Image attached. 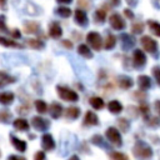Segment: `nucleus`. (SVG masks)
<instances>
[{
    "mask_svg": "<svg viewBox=\"0 0 160 160\" xmlns=\"http://www.w3.org/2000/svg\"><path fill=\"white\" fill-rule=\"evenodd\" d=\"M15 99V95L12 92L5 91V92H0V102L2 105H10Z\"/></svg>",
    "mask_w": 160,
    "mask_h": 160,
    "instance_id": "nucleus-24",
    "label": "nucleus"
},
{
    "mask_svg": "<svg viewBox=\"0 0 160 160\" xmlns=\"http://www.w3.org/2000/svg\"><path fill=\"white\" fill-rule=\"evenodd\" d=\"M11 118H12V115L9 110H6V109L0 110V121L1 122H9Z\"/></svg>",
    "mask_w": 160,
    "mask_h": 160,
    "instance_id": "nucleus-37",
    "label": "nucleus"
},
{
    "mask_svg": "<svg viewBox=\"0 0 160 160\" xmlns=\"http://www.w3.org/2000/svg\"><path fill=\"white\" fill-rule=\"evenodd\" d=\"M14 128L16 130H20V131H26L29 129V122L25 119L19 118V119L14 120Z\"/></svg>",
    "mask_w": 160,
    "mask_h": 160,
    "instance_id": "nucleus-28",
    "label": "nucleus"
},
{
    "mask_svg": "<svg viewBox=\"0 0 160 160\" xmlns=\"http://www.w3.org/2000/svg\"><path fill=\"white\" fill-rule=\"evenodd\" d=\"M154 6L160 9V0H154Z\"/></svg>",
    "mask_w": 160,
    "mask_h": 160,
    "instance_id": "nucleus-55",
    "label": "nucleus"
},
{
    "mask_svg": "<svg viewBox=\"0 0 160 160\" xmlns=\"http://www.w3.org/2000/svg\"><path fill=\"white\" fill-rule=\"evenodd\" d=\"M69 160H80V159H79V156L72 155V156H70V159H69Z\"/></svg>",
    "mask_w": 160,
    "mask_h": 160,
    "instance_id": "nucleus-56",
    "label": "nucleus"
},
{
    "mask_svg": "<svg viewBox=\"0 0 160 160\" xmlns=\"http://www.w3.org/2000/svg\"><path fill=\"white\" fill-rule=\"evenodd\" d=\"M125 1H126V4H128L129 6H131V8L136 6V5H138V2H139V0H125Z\"/></svg>",
    "mask_w": 160,
    "mask_h": 160,
    "instance_id": "nucleus-50",
    "label": "nucleus"
},
{
    "mask_svg": "<svg viewBox=\"0 0 160 160\" xmlns=\"http://www.w3.org/2000/svg\"><path fill=\"white\" fill-rule=\"evenodd\" d=\"M146 24H148L150 31H151L155 36H159V38H160V22H159V21H155V20H148Z\"/></svg>",
    "mask_w": 160,
    "mask_h": 160,
    "instance_id": "nucleus-29",
    "label": "nucleus"
},
{
    "mask_svg": "<svg viewBox=\"0 0 160 160\" xmlns=\"http://www.w3.org/2000/svg\"><path fill=\"white\" fill-rule=\"evenodd\" d=\"M109 24H110V26L114 29V30H124L125 28H126V22H125V20H124V18L119 14V12H114V14H111L110 15V18H109Z\"/></svg>",
    "mask_w": 160,
    "mask_h": 160,
    "instance_id": "nucleus-7",
    "label": "nucleus"
},
{
    "mask_svg": "<svg viewBox=\"0 0 160 160\" xmlns=\"http://www.w3.org/2000/svg\"><path fill=\"white\" fill-rule=\"evenodd\" d=\"M118 82H119V86L124 90H128V89L132 88V85H134V80L126 75H120L118 78Z\"/></svg>",
    "mask_w": 160,
    "mask_h": 160,
    "instance_id": "nucleus-14",
    "label": "nucleus"
},
{
    "mask_svg": "<svg viewBox=\"0 0 160 160\" xmlns=\"http://www.w3.org/2000/svg\"><path fill=\"white\" fill-rule=\"evenodd\" d=\"M89 102H90V105L95 110H100V109H102L105 106V102H104V100L100 96H92V98H90Z\"/></svg>",
    "mask_w": 160,
    "mask_h": 160,
    "instance_id": "nucleus-26",
    "label": "nucleus"
},
{
    "mask_svg": "<svg viewBox=\"0 0 160 160\" xmlns=\"http://www.w3.org/2000/svg\"><path fill=\"white\" fill-rule=\"evenodd\" d=\"M144 120L146 121V124H148L149 126H152V128L160 126V115H159V116H155V118H152V116L148 115V116H145V118H144Z\"/></svg>",
    "mask_w": 160,
    "mask_h": 160,
    "instance_id": "nucleus-34",
    "label": "nucleus"
},
{
    "mask_svg": "<svg viewBox=\"0 0 160 160\" xmlns=\"http://www.w3.org/2000/svg\"><path fill=\"white\" fill-rule=\"evenodd\" d=\"M35 109H36L38 112L45 114V112L48 111V105H46L45 101H42V100H36V101H35Z\"/></svg>",
    "mask_w": 160,
    "mask_h": 160,
    "instance_id": "nucleus-36",
    "label": "nucleus"
},
{
    "mask_svg": "<svg viewBox=\"0 0 160 160\" xmlns=\"http://www.w3.org/2000/svg\"><path fill=\"white\" fill-rule=\"evenodd\" d=\"M154 110H155V112L158 115H160V100H156L154 102Z\"/></svg>",
    "mask_w": 160,
    "mask_h": 160,
    "instance_id": "nucleus-48",
    "label": "nucleus"
},
{
    "mask_svg": "<svg viewBox=\"0 0 160 160\" xmlns=\"http://www.w3.org/2000/svg\"><path fill=\"white\" fill-rule=\"evenodd\" d=\"M34 160H45V152L44 151H38L34 156Z\"/></svg>",
    "mask_w": 160,
    "mask_h": 160,
    "instance_id": "nucleus-46",
    "label": "nucleus"
},
{
    "mask_svg": "<svg viewBox=\"0 0 160 160\" xmlns=\"http://www.w3.org/2000/svg\"><path fill=\"white\" fill-rule=\"evenodd\" d=\"M110 158L111 160H129L128 155L124 154V152H119V151H114L110 154Z\"/></svg>",
    "mask_w": 160,
    "mask_h": 160,
    "instance_id": "nucleus-39",
    "label": "nucleus"
},
{
    "mask_svg": "<svg viewBox=\"0 0 160 160\" xmlns=\"http://www.w3.org/2000/svg\"><path fill=\"white\" fill-rule=\"evenodd\" d=\"M49 35L52 39H60L62 35V29L58 21H52L49 24Z\"/></svg>",
    "mask_w": 160,
    "mask_h": 160,
    "instance_id": "nucleus-11",
    "label": "nucleus"
},
{
    "mask_svg": "<svg viewBox=\"0 0 160 160\" xmlns=\"http://www.w3.org/2000/svg\"><path fill=\"white\" fill-rule=\"evenodd\" d=\"M41 146H42V149L46 150V151L54 150V148H55L54 138H52L50 134H44L42 138H41Z\"/></svg>",
    "mask_w": 160,
    "mask_h": 160,
    "instance_id": "nucleus-12",
    "label": "nucleus"
},
{
    "mask_svg": "<svg viewBox=\"0 0 160 160\" xmlns=\"http://www.w3.org/2000/svg\"><path fill=\"white\" fill-rule=\"evenodd\" d=\"M105 136L109 140V142H111L114 146L120 148L122 145V139H121V135H120V132H119L118 129H115L112 126L111 128H108L106 129V132H105Z\"/></svg>",
    "mask_w": 160,
    "mask_h": 160,
    "instance_id": "nucleus-5",
    "label": "nucleus"
},
{
    "mask_svg": "<svg viewBox=\"0 0 160 160\" xmlns=\"http://www.w3.org/2000/svg\"><path fill=\"white\" fill-rule=\"evenodd\" d=\"M122 14L125 15V18H126V19H130V20H132V19H134V12H132L130 9H124Z\"/></svg>",
    "mask_w": 160,
    "mask_h": 160,
    "instance_id": "nucleus-44",
    "label": "nucleus"
},
{
    "mask_svg": "<svg viewBox=\"0 0 160 160\" xmlns=\"http://www.w3.org/2000/svg\"><path fill=\"white\" fill-rule=\"evenodd\" d=\"M109 2H110L111 6H120L121 0H109Z\"/></svg>",
    "mask_w": 160,
    "mask_h": 160,
    "instance_id": "nucleus-51",
    "label": "nucleus"
},
{
    "mask_svg": "<svg viewBox=\"0 0 160 160\" xmlns=\"http://www.w3.org/2000/svg\"><path fill=\"white\" fill-rule=\"evenodd\" d=\"M31 125L36 129V130H40V131H45L49 126H50V122L44 119V118H40V116H34L32 120H31Z\"/></svg>",
    "mask_w": 160,
    "mask_h": 160,
    "instance_id": "nucleus-10",
    "label": "nucleus"
},
{
    "mask_svg": "<svg viewBox=\"0 0 160 160\" xmlns=\"http://www.w3.org/2000/svg\"><path fill=\"white\" fill-rule=\"evenodd\" d=\"M6 4H8V0H0V8H1L2 10L6 9Z\"/></svg>",
    "mask_w": 160,
    "mask_h": 160,
    "instance_id": "nucleus-53",
    "label": "nucleus"
},
{
    "mask_svg": "<svg viewBox=\"0 0 160 160\" xmlns=\"http://www.w3.org/2000/svg\"><path fill=\"white\" fill-rule=\"evenodd\" d=\"M74 20H75V22H76L78 25H80V26H86L88 22H89V19H88L86 12H85L82 9H80V8H78V9L74 11Z\"/></svg>",
    "mask_w": 160,
    "mask_h": 160,
    "instance_id": "nucleus-9",
    "label": "nucleus"
},
{
    "mask_svg": "<svg viewBox=\"0 0 160 160\" xmlns=\"http://www.w3.org/2000/svg\"><path fill=\"white\" fill-rule=\"evenodd\" d=\"M55 14L59 15V16H61V18H69L72 14V11L68 6H59V8L55 9Z\"/></svg>",
    "mask_w": 160,
    "mask_h": 160,
    "instance_id": "nucleus-31",
    "label": "nucleus"
},
{
    "mask_svg": "<svg viewBox=\"0 0 160 160\" xmlns=\"http://www.w3.org/2000/svg\"><path fill=\"white\" fill-rule=\"evenodd\" d=\"M146 60H148L146 55H145V52L142 50H140V49H135L134 50L131 61H132V66L135 69H142L146 65Z\"/></svg>",
    "mask_w": 160,
    "mask_h": 160,
    "instance_id": "nucleus-6",
    "label": "nucleus"
},
{
    "mask_svg": "<svg viewBox=\"0 0 160 160\" xmlns=\"http://www.w3.org/2000/svg\"><path fill=\"white\" fill-rule=\"evenodd\" d=\"M139 112H141L142 115H144V118L145 116H148L149 114H150V108H149V104L148 102H145V101H142V102H140V106H139Z\"/></svg>",
    "mask_w": 160,
    "mask_h": 160,
    "instance_id": "nucleus-38",
    "label": "nucleus"
},
{
    "mask_svg": "<svg viewBox=\"0 0 160 160\" xmlns=\"http://www.w3.org/2000/svg\"><path fill=\"white\" fill-rule=\"evenodd\" d=\"M59 4H61V5H68V4H70L72 0H56Z\"/></svg>",
    "mask_w": 160,
    "mask_h": 160,
    "instance_id": "nucleus-54",
    "label": "nucleus"
},
{
    "mask_svg": "<svg viewBox=\"0 0 160 160\" xmlns=\"http://www.w3.org/2000/svg\"><path fill=\"white\" fill-rule=\"evenodd\" d=\"M151 72H152V76L156 81V84L160 86V66H154L151 69Z\"/></svg>",
    "mask_w": 160,
    "mask_h": 160,
    "instance_id": "nucleus-40",
    "label": "nucleus"
},
{
    "mask_svg": "<svg viewBox=\"0 0 160 160\" xmlns=\"http://www.w3.org/2000/svg\"><path fill=\"white\" fill-rule=\"evenodd\" d=\"M10 139H11V144L14 145V148H15L18 151L24 152V151L26 150V142H25L24 140H20V139L15 138L14 135H11V136H10Z\"/></svg>",
    "mask_w": 160,
    "mask_h": 160,
    "instance_id": "nucleus-20",
    "label": "nucleus"
},
{
    "mask_svg": "<svg viewBox=\"0 0 160 160\" xmlns=\"http://www.w3.org/2000/svg\"><path fill=\"white\" fill-rule=\"evenodd\" d=\"M15 81L16 80H15L14 76H11L10 74H8L5 71H0V89L6 86V85H9V84L15 82Z\"/></svg>",
    "mask_w": 160,
    "mask_h": 160,
    "instance_id": "nucleus-18",
    "label": "nucleus"
},
{
    "mask_svg": "<svg viewBox=\"0 0 160 160\" xmlns=\"http://www.w3.org/2000/svg\"><path fill=\"white\" fill-rule=\"evenodd\" d=\"M115 45H116V38H115V35L108 34V36L105 39V42H104V48L106 50H111V49L115 48Z\"/></svg>",
    "mask_w": 160,
    "mask_h": 160,
    "instance_id": "nucleus-30",
    "label": "nucleus"
},
{
    "mask_svg": "<svg viewBox=\"0 0 160 160\" xmlns=\"http://www.w3.org/2000/svg\"><path fill=\"white\" fill-rule=\"evenodd\" d=\"M40 29L39 22L36 21H25L24 22V31L26 34H36Z\"/></svg>",
    "mask_w": 160,
    "mask_h": 160,
    "instance_id": "nucleus-17",
    "label": "nucleus"
},
{
    "mask_svg": "<svg viewBox=\"0 0 160 160\" xmlns=\"http://www.w3.org/2000/svg\"><path fill=\"white\" fill-rule=\"evenodd\" d=\"M49 112H50L51 118L58 119V118H60V115L62 112V106L60 104H58V102H52L50 105V108H49Z\"/></svg>",
    "mask_w": 160,
    "mask_h": 160,
    "instance_id": "nucleus-19",
    "label": "nucleus"
},
{
    "mask_svg": "<svg viewBox=\"0 0 160 160\" xmlns=\"http://www.w3.org/2000/svg\"><path fill=\"white\" fill-rule=\"evenodd\" d=\"M120 42H121V48H122V50L128 51V50H130V49L134 48V45H135L136 41H135V38H134L132 35L124 32V34L120 35Z\"/></svg>",
    "mask_w": 160,
    "mask_h": 160,
    "instance_id": "nucleus-8",
    "label": "nucleus"
},
{
    "mask_svg": "<svg viewBox=\"0 0 160 160\" xmlns=\"http://www.w3.org/2000/svg\"><path fill=\"white\" fill-rule=\"evenodd\" d=\"M140 44H141L142 49H144L146 52L152 54L154 56L158 54V48H159L158 41L154 40L151 36H149V35H144V36H141V39H140Z\"/></svg>",
    "mask_w": 160,
    "mask_h": 160,
    "instance_id": "nucleus-2",
    "label": "nucleus"
},
{
    "mask_svg": "<svg viewBox=\"0 0 160 160\" xmlns=\"http://www.w3.org/2000/svg\"><path fill=\"white\" fill-rule=\"evenodd\" d=\"M79 115H80V109L76 108V106H71V108H68V109L65 110V116H66V119L74 120V119H78Z\"/></svg>",
    "mask_w": 160,
    "mask_h": 160,
    "instance_id": "nucleus-27",
    "label": "nucleus"
},
{
    "mask_svg": "<svg viewBox=\"0 0 160 160\" xmlns=\"http://www.w3.org/2000/svg\"><path fill=\"white\" fill-rule=\"evenodd\" d=\"M9 34H10V36L14 38V39H19V38L21 36V32H20L19 29H14V30H11Z\"/></svg>",
    "mask_w": 160,
    "mask_h": 160,
    "instance_id": "nucleus-45",
    "label": "nucleus"
},
{
    "mask_svg": "<svg viewBox=\"0 0 160 160\" xmlns=\"http://www.w3.org/2000/svg\"><path fill=\"white\" fill-rule=\"evenodd\" d=\"M138 85L140 90H149L151 88V79L148 75H139L138 76Z\"/></svg>",
    "mask_w": 160,
    "mask_h": 160,
    "instance_id": "nucleus-13",
    "label": "nucleus"
},
{
    "mask_svg": "<svg viewBox=\"0 0 160 160\" xmlns=\"http://www.w3.org/2000/svg\"><path fill=\"white\" fill-rule=\"evenodd\" d=\"M0 30L2 32H10L8 26H6V19H5L4 15H0Z\"/></svg>",
    "mask_w": 160,
    "mask_h": 160,
    "instance_id": "nucleus-42",
    "label": "nucleus"
},
{
    "mask_svg": "<svg viewBox=\"0 0 160 160\" xmlns=\"http://www.w3.org/2000/svg\"><path fill=\"white\" fill-rule=\"evenodd\" d=\"M0 45L6 46V48H16V49H21V48H22L19 42L11 40V39H8V38H5V36H0Z\"/></svg>",
    "mask_w": 160,
    "mask_h": 160,
    "instance_id": "nucleus-23",
    "label": "nucleus"
},
{
    "mask_svg": "<svg viewBox=\"0 0 160 160\" xmlns=\"http://www.w3.org/2000/svg\"><path fill=\"white\" fill-rule=\"evenodd\" d=\"M108 109L111 114H120L122 111V105L120 101L118 100H111L109 104H108Z\"/></svg>",
    "mask_w": 160,
    "mask_h": 160,
    "instance_id": "nucleus-21",
    "label": "nucleus"
},
{
    "mask_svg": "<svg viewBox=\"0 0 160 160\" xmlns=\"http://www.w3.org/2000/svg\"><path fill=\"white\" fill-rule=\"evenodd\" d=\"M144 29H145V24H144V22H140V21H138V22H134V24L131 25V32H132L134 35H139V34H142Z\"/></svg>",
    "mask_w": 160,
    "mask_h": 160,
    "instance_id": "nucleus-35",
    "label": "nucleus"
},
{
    "mask_svg": "<svg viewBox=\"0 0 160 160\" xmlns=\"http://www.w3.org/2000/svg\"><path fill=\"white\" fill-rule=\"evenodd\" d=\"M78 5L80 9H90L91 8V2L89 0H78Z\"/></svg>",
    "mask_w": 160,
    "mask_h": 160,
    "instance_id": "nucleus-43",
    "label": "nucleus"
},
{
    "mask_svg": "<svg viewBox=\"0 0 160 160\" xmlns=\"http://www.w3.org/2000/svg\"><path fill=\"white\" fill-rule=\"evenodd\" d=\"M134 98H136L140 102H142L146 99V92L144 90H138L136 92H134Z\"/></svg>",
    "mask_w": 160,
    "mask_h": 160,
    "instance_id": "nucleus-41",
    "label": "nucleus"
},
{
    "mask_svg": "<svg viewBox=\"0 0 160 160\" xmlns=\"http://www.w3.org/2000/svg\"><path fill=\"white\" fill-rule=\"evenodd\" d=\"M94 20L98 24L105 22V20H106V10L102 9V8L101 9H96L95 12H94Z\"/></svg>",
    "mask_w": 160,
    "mask_h": 160,
    "instance_id": "nucleus-22",
    "label": "nucleus"
},
{
    "mask_svg": "<svg viewBox=\"0 0 160 160\" xmlns=\"http://www.w3.org/2000/svg\"><path fill=\"white\" fill-rule=\"evenodd\" d=\"M91 144H94V145H96V146H100V148H102V149H106V150H111V148H110V145L104 140V138L101 136V135H99V134H96V135H94L92 138H91Z\"/></svg>",
    "mask_w": 160,
    "mask_h": 160,
    "instance_id": "nucleus-16",
    "label": "nucleus"
},
{
    "mask_svg": "<svg viewBox=\"0 0 160 160\" xmlns=\"http://www.w3.org/2000/svg\"><path fill=\"white\" fill-rule=\"evenodd\" d=\"M26 44H28L30 48L36 49V50H40V49H42V48L45 46L44 41L39 40V39H28V40H26Z\"/></svg>",
    "mask_w": 160,
    "mask_h": 160,
    "instance_id": "nucleus-32",
    "label": "nucleus"
},
{
    "mask_svg": "<svg viewBox=\"0 0 160 160\" xmlns=\"http://www.w3.org/2000/svg\"><path fill=\"white\" fill-rule=\"evenodd\" d=\"M99 124V118L95 112L92 111H88L85 114V118H84V125L86 126H94V125H98Z\"/></svg>",
    "mask_w": 160,
    "mask_h": 160,
    "instance_id": "nucleus-15",
    "label": "nucleus"
},
{
    "mask_svg": "<svg viewBox=\"0 0 160 160\" xmlns=\"http://www.w3.org/2000/svg\"><path fill=\"white\" fill-rule=\"evenodd\" d=\"M86 41L88 44L90 45L91 49L96 50V51H100L101 48H102V39H101V35L96 31H90L86 34Z\"/></svg>",
    "mask_w": 160,
    "mask_h": 160,
    "instance_id": "nucleus-3",
    "label": "nucleus"
},
{
    "mask_svg": "<svg viewBox=\"0 0 160 160\" xmlns=\"http://www.w3.org/2000/svg\"><path fill=\"white\" fill-rule=\"evenodd\" d=\"M132 154L139 160H149L152 158V149L149 144L142 140H138L132 148Z\"/></svg>",
    "mask_w": 160,
    "mask_h": 160,
    "instance_id": "nucleus-1",
    "label": "nucleus"
},
{
    "mask_svg": "<svg viewBox=\"0 0 160 160\" xmlns=\"http://www.w3.org/2000/svg\"><path fill=\"white\" fill-rule=\"evenodd\" d=\"M61 45L64 48H66V49H72V42L70 40H62L61 41Z\"/></svg>",
    "mask_w": 160,
    "mask_h": 160,
    "instance_id": "nucleus-47",
    "label": "nucleus"
},
{
    "mask_svg": "<svg viewBox=\"0 0 160 160\" xmlns=\"http://www.w3.org/2000/svg\"><path fill=\"white\" fill-rule=\"evenodd\" d=\"M56 92L60 96V99H62L65 101H78L79 100V95L74 90H71L69 88L58 85L56 86Z\"/></svg>",
    "mask_w": 160,
    "mask_h": 160,
    "instance_id": "nucleus-4",
    "label": "nucleus"
},
{
    "mask_svg": "<svg viewBox=\"0 0 160 160\" xmlns=\"http://www.w3.org/2000/svg\"><path fill=\"white\" fill-rule=\"evenodd\" d=\"M78 52H79V55H81V56H84L86 59H91L92 58V52H91L90 48L86 44H80L78 46Z\"/></svg>",
    "mask_w": 160,
    "mask_h": 160,
    "instance_id": "nucleus-25",
    "label": "nucleus"
},
{
    "mask_svg": "<svg viewBox=\"0 0 160 160\" xmlns=\"http://www.w3.org/2000/svg\"><path fill=\"white\" fill-rule=\"evenodd\" d=\"M8 160H26V159L22 156H18V155H10L8 158Z\"/></svg>",
    "mask_w": 160,
    "mask_h": 160,
    "instance_id": "nucleus-49",
    "label": "nucleus"
},
{
    "mask_svg": "<svg viewBox=\"0 0 160 160\" xmlns=\"http://www.w3.org/2000/svg\"><path fill=\"white\" fill-rule=\"evenodd\" d=\"M28 109H29V106H21V108L19 106V108H18V111H19V112H24V114H26V112H28Z\"/></svg>",
    "mask_w": 160,
    "mask_h": 160,
    "instance_id": "nucleus-52",
    "label": "nucleus"
},
{
    "mask_svg": "<svg viewBox=\"0 0 160 160\" xmlns=\"http://www.w3.org/2000/svg\"><path fill=\"white\" fill-rule=\"evenodd\" d=\"M118 126H119V129L121 131L128 132L129 129H130V121L128 119H125V118H120V119H118Z\"/></svg>",
    "mask_w": 160,
    "mask_h": 160,
    "instance_id": "nucleus-33",
    "label": "nucleus"
}]
</instances>
